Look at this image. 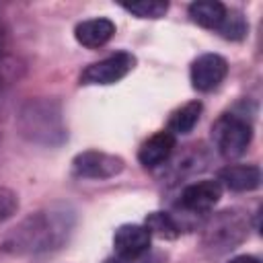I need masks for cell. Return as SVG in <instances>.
I'll use <instances>...</instances> for the list:
<instances>
[{
  "instance_id": "cell-1",
  "label": "cell",
  "mask_w": 263,
  "mask_h": 263,
  "mask_svg": "<svg viewBox=\"0 0 263 263\" xmlns=\"http://www.w3.org/2000/svg\"><path fill=\"white\" fill-rule=\"evenodd\" d=\"M76 216L68 205H51L21 220L4 238V249L12 255H37L62 247Z\"/></svg>"
},
{
  "instance_id": "cell-2",
  "label": "cell",
  "mask_w": 263,
  "mask_h": 263,
  "mask_svg": "<svg viewBox=\"0 0 263 263\" xmlns=\"http://www.w3.org/2000/svg\"><path fill=\"white\" fill-rule=\"evenodd\" d=\"M21 134L43 146H58L66 140V127L62 121L60 105L45 99L29 101L18 115Z\"/></svg>"
},
{
  "instance_id": "cell-3",
  "label": "cell",
  "mask_w": 263,
  "mask_h": 263,
  "mask_svg": "<svg viewBox=\"0 0 263 263\" xmlns=\"http://www.w3.org/2000/svg\"><path fill=\"white\" fill-rule=\"evenodd\" d=\"M249 236V216L238 210H222L203 224L201 247L205 253L218 257L236 249Z\"/></svg>"
},
{
  "instance_id": "cell-4",
  "label": "cell",
  "mask_w": 263,
  "mask_h": 263,
  "mask_svg": "<svg viewBox=\"0 0 263 263\" xmlns=\"http://www.w3.org/2000/svg\"><path fill=\"white\" fill-rule=\"evenodd\" d=\"M212 140L224 158H238L253 140V125L238 113H224L212 125Z\"/></svg>"
},
{
  "instance_id": "cell-5",
  "label": "cell",
  "mask_w": 263,
  "mask_h": 263,
  "mask_svg": "<svg viewBox=\"0 0 263 263\" xmlns=\"http://www.w3.org/2000/svg\"><path fill=\"white\" fill-rule=\"evenodd\" d=\"M136 66V55L129 51H115L90 66H86L80 74V84L86 86H105L115 84L125 78Z\"/></svg>"
},
{
  "instance_id": "cell-6",
  "label": "cell",
  "mask_w": 263,
  "mask_h": 263,
  "mask_svg": "<svg viewBox=\"0 0 263 263\" xmlns=\"http://www.w3.org/2000/svg\"><path fill=\"white\" fill-rule=\"evenodd\" d=\"M125 162L121 156L101 152V150H84L72 158V173L80 179H111L123 171Z\"/></svg>"
},
{
  "instance_id": "cell-7",
  "label": "cell",
  "mask_w": 263,
  "mask_h": 263,
  "mask_svg": "<svg viewBox=\"0 0 263 263\" xmlns=\"http://www.w3.org/2000/svg\"><path fill=\"white\" fill-rule=\"evenodd\" d=\"M228 74V62L218 53H203L197 60H193L189 78L191 86L199 92H210L222 84V80Z\"/></svg>"
},
{
  "instance_id": "cell-8",
  "label": "cell",
  "mask_w": 263,
  "mask_h": 263,
  "mask_svg": "<svg viewBox=\"0 0 263 263\" xmlns=\"http://www.w3.org/2000/svg\"><path fill=\"white\" fill-rule=\"evenodd\" d=\"M222 197V185L214 179L197 181L187 185L179 195V208L189 214H205L210 212Z\"/></svg>"
},
{
  "instance_id": "cell-9",
  "label": "cell",
  "mask_w": 263,
  "mask_h": 263,
  "mask_svg": "<svg viewBox=\"0 0 263 263\" xmlns=\"http://www.w3.org/2000/svg\"><path fill=\"white\" fill-rule=\"evenodd\" d=\"M175 146H177V138L171 132H166V129L156 132L146 142H142V146L138 150V160L146 168H156L173 156Z\"/></svg>"
},
{
  "instance_id": "cell-10",
  "label": "cell",
  "mask_w": 263,
  "mask_h": 263,
  "mask_svg": "<svg viewBox=\"0 0 263 263\" xmlns=\"http://www.w3.org/2000/svg\"><path fill=\"white\" fill-rule=\"evenodd\" d=\"M218 183L230 191H253L261 185V171L257 164H228L218 171Z\"/></svg>"
},
{
  "instance_id": "cell-11",
  "label": "cell",
  "mask_w": 263,
  "mask_h": 263,
  "mask_svg": "<svg viewBox=\"0 0 263 263\" xmlns=\"http://www.w3.org/2000/svg\"><path fill=\"white\" fill-rule=\"evenodd\" d=\"M150 232L144 224H121L113 234L115 255H138L150 249Z\"/></svg>"
},
{
  "instance_id": "cell-12",
  "label": "cell",
  "mask_w": 263,
  "mask_h": 263,
  "mask_svg": "<svg viewBox=\"0 0 263 263\" xmlns=\"http://www.w3.org/2000/svg\"><path fill=\"white\" fill-rule=\"evenodd\" d=\"M115 35V23L111 18L99 16V18H88L76 25L74 29V37L80 45L88 47V49H99L105 43L111 41V37Z\"/></svg>"
},
{
  "instance_id": "cell-13",
  "label": "cell",
  "mask_w": 263,
  "mask_h": 263,
  "mask_svg": "<svg viewBox=\"0 0 263 263\" xmlns=\"http://www.w3.org/2000/svg\"><path fill=\"white\" fill-rule=\"evenodd\" d=\"M224 14H226V6L218 0H197L189 4L191 21L210 31H218V27L224 21Z\"/></svg>"
},
{
  "instance_id": "cell-14",
  "label": "cell",
  "mask_w": 263,
  "mask_h": 263,
  "mask_svg": "<svg viewBox=\"0 0 263 263\" xmlns=\"http://www.w3.org/2000/svg\"><path fill=\"white\" fill-rule=\"evenodd\" d=\"M201 109H203V105L199 101H189V103L181 105L179 109H175L171 113L166 132H171L173 136H177V134H189L197 125L199 115H201Z\"/></svg>"
},
{
  "instance_id": "cell-15",
  "label": "cell",
  "mask_w": 263,
  "mask_h": 263,
  "mask_svg": "<svg viewBox=\"0 0 263 263\" xmlns=\"http://www.w3.org/2000/svg\"><path fill=\"white\" fill-rule=\"evenodd\" d=\"M144 226L148 228L150 236H158L164 240H173L181 234L179 222L166 212H150L144 220Z\"/></svg>"
},
{
  "instance_id": "cell-16",
  "label": "cell",
  "mask_w": 263,
  "mask_h": 263,
  "mask_svg": "<svg viewBox=\"0 0 263 263\" xmlns=\"http://www.w3.org/2000/svg\"><path fill=\"white\" fill-rule=\"evenodd\" d=\"M247 31H249V23L242 16V12L234 8H226L224 21L218 27V33L228 41H242L247 37Z\"/></svg>"
},
{
  "instance_id": "cell-17",
  "label": "cell",
  "mask_w": 263,
  "mask_h": 263,
  "mask_svg": "<svg viewBox=\"0 0 263 263\" xmlns=\"http://www.w3.org/2000/svg\"><path fill=\"white\" fill-rule=\"evenodd\" d=\"M123 10L136 14L138 18H160L168 10V2L162 0H144V2H132V4H121Z\"/></svg>"
},
{
  "instance_id": "cell-18",
  "label": "cell",
  "mask_w": 263,
  "mask_h": 263,
  "mask_svg": "<svg viewBox=\"0 0 263 263\" xmlns=\"http://www.w3.org/2000/svg\"><path fill=\"white\" fill-rule=\"evenodd\" d=\"M164 261H166L164 253L148 249L138 255H113V257H107L103 263H164Z\"/></svg>"
},
{
  "instance_id": "cell-19",
  "label": "cell",
  "mask_w": 263,
  "mask_h": 263,
  "mask_svg": "<svg viewBox=\"0 0 263 263\" xmlns=\"http://www.w3.org/2000/svg\"><path fill=\"white\" fill-rule=\"evenodd\" d=\"M18 210V195L12 189L0 187V224L12 218Z\"/></svg>"
},
{
  "instance_id": "cell-20",
  "label": "cell",
  "mask_w": 263,
  "mask_h": 263,
  "mask_svg": "<svg viewBox=\"0 0 263 263\" xmlns=\"http://www.w3.org/2000/svg\"><path fill=\"white\" fill-rule=\"evenodd\" d=\"M228 263H261V261L257 257H253V255H236Z\"/></svg>"
}]
</instances>
